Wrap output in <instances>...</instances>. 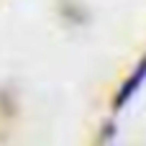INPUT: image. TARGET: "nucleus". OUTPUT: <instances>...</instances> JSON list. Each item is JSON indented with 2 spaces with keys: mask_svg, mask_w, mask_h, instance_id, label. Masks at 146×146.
<instances>
[{
  "mask_svg": "<svg viewBox=\"0 0 146 146\" xmlns=\"http://www.w3.org/2000/svg\"><path fill=\"white\" fill-rule=\"evenodd\" d=\"M144 80H146V56L141 59V64L136 67V72L123 82V87H121V92H118V98H115V110H121V108H123V105L136 95V90L141 87V82H144Z\"/></svg>",
  "mask_w": 146,
  "mask_h": 146,
  "instance_id": "1",
  "label": "nucleus"
}]
</instances>
